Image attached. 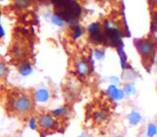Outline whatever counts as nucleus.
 <instances>
[{
  "instance_id": "obj_1",
  "label": "nucleus",
  "mask_w": 157,
  "mask_h": 137,
  "mask_svg": "<svg viewBox=\"0 0 157 137\" xmlns=\"http://www.w3.org/2000/svg\"><path fill=\"white\" fill-rule=\"evenodd\" d=\"M11 109L17 116H26L33 111L34 108V99L26 93H20L13 97L11 100Z\"/></svg>"
},
{
  "instance_id": "obj_2",
  "label": "nucleus",
  "mask_w": 157,
  "mask_h": 137,
  "mask_svg": "<svg viewBox=\"0 0 157 137\" xmlns=\"http://www.w3.org/2000/svg\"><path fill=\"white\" fill-rule=\"evenodd\" d=\"M59 120L55 118L50 112L41 113L37 117L38 129L44 133L57 130L59 128Z\"/></svg>"
},
{
  "instance_id": "obj_3",
  "label": "nucleus",
  "mask_w": 157,
  "mask_h": 137,
  "mask_svg": "<svg viewBox=\"0 0 157 137\" xmlns=\"http://www.w3.org/2000/svg\"><path fill=\"white\" fill-rule=\"evenodd\" d=\"M136 47L142 57L145 58L149 57L154 52V43L149 39H140L136 40Z\"/></svg>"
},
{
  "instance_id": "obj_4",
  "label": "nucleus",
  "mask_w": 157,
  "mask_h": 137,
  "mask_svg": "<svg viewBox=\"0 0 157 137\" xmlns=\"http://www.w3.org/2000/svg\"><path fill=\"white\" fill-rule=\"evenodd\" d=\"M75 72L81 77H86L91 73V65L88 60L81 59L75 64Z\"/></svg>"
},
{
  "instance_id": "obj_5",
  "label": "nucleus",
  "mask_w": 157,
  "mask_h": 137,
  "mask_svg": "<svg viewBox=\"0 0 157 137\" xmlns=\"http://www.w3.org/2000/svg\"><path fill=\"white\" fill-rule=\"evenodd\" d=\"M107 94L109 97V99H111L112 100H121L124 97L123 91L119 89L114 84L109 85V88H108V91H107Z\"/></svg>"
},
{
  "instance_id": "obj_6",
  "label": "nucleus",
  "mask_w": 157,
  "mask_h": 137,
  "mask_svg": "<svg viewBox=\"0 0 157 137\" xmlns=\"http://www.w3.org/2000/svg\"><path fill=\"white\" fill-rule=\"evenodd\" d=\"M49 98H50V91L48 89H45V88L37 90L34 93V97H33V99L40 103L47 102L49 100Z\"/></svg>"
},
{
  "instance_id": "obj_7",
  "label": "nucleus",
  "mask_w": 157,
  "mask_h": 137,
  "mask_svg": "<svg viewBox=\"0 0 157 137\" xmlns=\"http://www.w3.org/2000/svg\"><path fill=\"white\" fill-rule=\"evenodd\" d=\"M93 117H94V120L95 122L101 124V123H104L108 120L109 114H108V111L105 110L104 109H99L94 112Z\"/></svg>"
},
{
  "instance_id": "obj_8",
  "label": "nucleus",
  "mask_w": 157,
  "mask_h": 137,
  "mask_svg": "<svg viewBox=\"0 0 157 137\" xmlns=\"http://www.w3.org/2000/svg\"><path fill=\"white\" fill-rule=\"evenodd\" d=\"M17 70L21 75L28 76L33 73V65L30 61H24L18 65Z\"/></svg>"
},
{
  "instance_id": "obj_9",
  "label": "nucleus",
  "mask_w": 157,
  "mask_h": 137,
  "mask_svg": "<svg viewBox=\"0 0 157 137\" xmlns=\"http://www.w3.org/2000/svg\"><path fill=\"white\" fill-rule=\"evenodd\" d=\"M50 114L55 117L57 118L58 120L60 119V118H64V117H67L68 115H69V109L66 106L64 107H60V108H58V109H53L52 111H50Z\"/></svg>"
},
{
  "instance_id": "obj_10",
  "label": "nucleus",
  "mask_w": 157,
  "mask_h": 137,
  "mask_svg": "<svg viewBox=\"0 0 157 137\" xmlns=\"http://www.w3.org/2000/svg\"><path fill=\"white\" fill-rule=\"evenodd\" d=\"M128 121L131 125H136L141 122V115L138 112L133 111L128 115Z\"/></svg>"
},
{
  "instance_id": "obj_11",
  "label": "nucleus",
  "mask_w": 157,
  "mask_h": 137,
  "mask_svg": "<svg viewBox=\"0 0 157 137\" xmlns=\"http://www.w3.org/2000/svg\"><path fill=\"white\" fill-rule=\"evenodd\" d=\"M7 71H8V67H7L6 63L3 60H0V81L6 78V76L7 75Z\"/></svg>"
},
{
  "instance_id": "obj_12",
  "label": "nucleus",
  "mask_w": 157,
  "mask_h": 137,
  "mask_svg": "<svg viewBox=\"0 0 157 137\" xmlns=\"http://www.w3.org/2000/svg\"><path fill=\"white\" fill-rule=\"evenodd\" d=\"M157 134V125L155 124H150L147 127V136L154 137Z\"/></svg>"
},
{
  "instance_id": "obj_13",
  "label": "nucleus",
  "mask_w": 157,
  "mask_h": 137,
  "mask_svg": "<svg viewBox=\"0 0 157 137\" xmlns=\"http://www.w3.org/2000/svg\"><path fill=\"white\" fill-rule=\"evenodd\" d=\"M51 22L54 24L55 25H57V26H63V25L65 24V22H64V20L61 18L60 16H59L58 14H55L54 16H52V18H51Z\"/></svg>"
},
{
  "instance_id": "obj_14",
  "label": "nucleus",
  "mask_w": 157,
  "mask_h": 137,
  "mask_svg": "<svg viewBox=\"0 0 157 137\" xmlns=\"http://www.w3.org/2000/svg\"><path fill=\"white\" fill-rule=\"evenodd\" d=\"M82 34H83V31H82V28H81V26H79V25L75 26V29H74V34H73V38H74L75 39H79V38L82 36Z\"/></svg>"
},
{
  "instance_id": "obj_15",
  "label": "nucleus",
  "mask_w": 157,
  "mask_h": 137,
  "mask_svg": "<svg viewBox=\"0 0 157 137\" xmlns=\"http://www.w3.org/2000/svg\"><path fill=\"white\" fill-rule=\"evenodd\" d=\"M28 125L29 127L32 129V130H36L38 129V123H37V118L35 117H31L28 121Z\"/></svg>"
},
{
  "instance_id": "obj_16",
  "label": "nucleus",
  "mask_w": 157,
  "mask_h": 137,
  "mask_svg": "<svg viewBox=\"0 0 157 137\" xmlns=\"http://www.w3.org/2000/svg\"><path fill=\"white\" fill-rule=\"evenodd\" d=\"M135 87L132 86L131 84H128V85H126L125 88H124V90H123V92H124V94L126 93V94H128V95H132L135 93Z\"/></svg>"
},
{
  "instance_id": "obj_17",
  "label": "nucleus",
  "mask_w": 157,
  "mask_h": 137,
  "mask_svg": "<svg viewBox=\"0 0 157 137\" xmlns=\"http://www.w3.org/2000/svg\"><path fill=\"white\" fill-rule=\"evenodd\" d=\"M15 3L21 8H24L29 6V0H15Z\"/></svg>"
},
{
  "instance_id": "obj_18",
  "label": "nucleus",
  "mask_w": 157,
  "mask_h": 137,
  "mask_svg": "<svg viewBox=\"0 0 157 137\" xmlns=\"http://www.w3.org/2000/svg\"><path fill=\"white\" fill-rule=\"evenodd\" d=\"M94 56L96 57L98 59L103 58V57H104V51L97 49V50H95V51H94Z\"/></svg>"
},
{
  "instance_id": "obj_19",
  "label": "nucleus",
  "mask_w": 157,
  "mask_h": 137,
  "mask_svg": "<svg viewBox=\"0 0 157 137\" xmlns=\"http://www.w3.org/2000/svg\"><path fill=\"white\" fill-rule=\"evenodd\" d=\"M114 137H121V136H119V135H116V136H114Z\"/></svg>"
},
{
  "instance_id": "obj_20",
  "label": "nucleus",
  "mask_w": 157,
  "mask_h": 137,
  "mask_svg": "<svg viewBox=\"0 0 157 137\" xmlns=\"http://www.w3.org/2000/svg\"><path fill=\"white\" fill-rule=\"evenodd\" d=\"M154 1H155V2H157V0H154Z\"/></svg>"
},
{
  "instance_id": "obj_21",
  "label": "nucleus",
  "mask_w": 157,
  "mask_h": 137,
  "mask_svg": "<svg viewBox=\"0 0 157 137\" xmlns=\"http://www.w3.org/2000/svg\"><path fill=\"white\" fill-rule=\"evenodd\" d=\"M80 137H86V136H80Z\"/></svg>"
},
{
  "instance_id": "obj_22",
  "label": "nucleus",
  "mask_w": 157,
  "mask_h": 137,
  "mask_svg": "<svg viewBox=\"0 0 157 137\" xmlns=\"http://www.w3.org/2000/svg\"><path fill=\"white\" fill-rule=\"evenodd\" d=\"M156 62H157V59H156Z\"/></svg>"
}]
</instances>
